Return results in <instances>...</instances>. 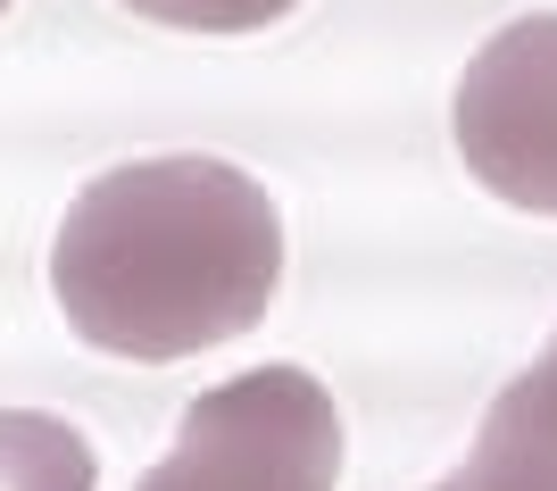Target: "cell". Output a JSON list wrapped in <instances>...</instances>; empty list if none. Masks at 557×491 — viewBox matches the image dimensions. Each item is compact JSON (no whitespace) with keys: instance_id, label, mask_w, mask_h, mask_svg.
<instances>
[{"instance_id":"cell-6","label":"cell","mask_w":557,"mask_h":491,"mask_svg":"<svg viewBox=\"0 0 557 491\" xmlns=\"http://www.w3.org/2000/svg\"><path fill=\"white\" fill-rule=\"evenodd\" d=\"M134 17H159V25H184V34H258V25L292 17L300 0H116Z\"/></svg>"},{"instance_id":"cell-5","label":"cell","mask_w":557,"mask_h":491,"mask_svg":"<svg viewBox=\"0 0 557 491\" xmlns=\"http://www.w3.org/2000/svg\"><path fill=\"white\" fill-rule=\"evenodd\" d=\"M100 458L67 417L0 408V491H92Z\"/></svg>"},{"instance_id":"cell-1","label":"cell","mask_w":557,"mask_h":491,"mask_svg":"<svg viewBox=\"0 0 557 491\" xmlns=\"http://www.w3.org/2000/svg\"><path fill=\"white\" fill-rule=\"evenodd\" d=\"M283 217L225 159H134L75 192L50 242V292L109 358H191L267 317Z\"/></svg>"},{"instance_id":"cell-2","label":"cell","mask_w":557,"mask_h":491,"mask_svg":"<svg viewBox=\"0 0 557 491\" xmlns=\"http://www.w3.org/2000/svg\"><path fill=\"white\" fill-rule=\"evenodd\" d=\"M342 483V408L308 367H250L200 392L175 450L134 491H333Z\"/></svg>"},{"instance_id":"cell-3","label":"cell","mask_w":557,"mask_h":491,"mask_svg":"<svg viewBox=\"0 0 557 491\" xmlns=\"http://www.w3.org/2000/svg\"><path fill=\"white\" fill-rule=\"evenodd\" d=\"M449 125L491 200L557 217V9L499 25L466 59Z\"/></svg>"},{"instance_id":"cell-7","label":"cell","mask_w":557,"mask_h":491,"mask_svg":"<svg viewBox=\"0 0 557 491\" xmlns=\"http://www.w3.org/2000/svg\"><path fill=\"white\" fill-rule=\"evenodd\" d=\"M0 9H17V0H0Z\"/></svg>"},{"instance_id":"cell-4","label":"cell","mask_w":557,"mask_h":491,"mask_svg":"<svg viewBox=\"0 0 557 491\" xmlns=\"http://www.w3.org/2000/svg\"><path fill=\"white\" fill-rule=\"evenodd\" d=\"M433 491H557V333H549V351L491 400L466 467Z\"/></svg>"}]
</instances>
